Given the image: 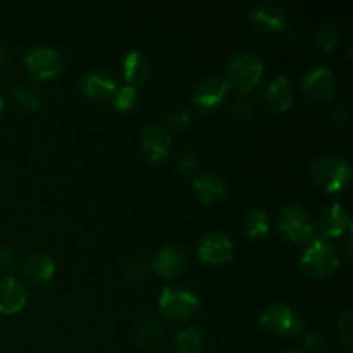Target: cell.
<instances>
[{"label":"cell","instance_id":"obj_1","mask_svg":"<svg viewBox=\"0 0 353 353\" xmlns=\"http://www.w3.org/2000/svg\"><path fill=\"white\" fill-rule=\"evenodd\" d=\"M310 178L324 192H340L350 183L352 168L340 155H321L310 168Z\"/></svg>","mask_w":353,"mask_h":353},{"label":"cell","instance_id":"obj_2","mask_svg":"<svg viewBox=\"0 0 353 353\" xmlns=\"http://www.w3.org/2000/svg\"><path fill=\"white\" fill-rule=\"evenodd\" d=\"M264 74V62L261 55L252 50H240L231 57L228 64V79L230 86L247 93L257 86Z\"/></svg>","mask_w":353,"mask_h":353},{"label":"cell","instance_id":"obj_3","mask_svg":"<svg viewBox=\"0 0 353 353\" xmlns=\"http://www.w3.org/2000/svg\"><path fill=\"white\" fill-rule=\"evenodd\" d=\"M300 265L310 278H327L340 265V257L330 241L323 238H314L309 247L303 250Z\"/></svg>","mask_w":353,"mask_h":353},{"label":"cell","instance_id":"obj_4","mask_svg":"<svg viewBox=\"0 0 353 353\" xmlns=\"http://www.w3.org/2000/svg\"><path fill=\"white\" fill-rule=\"evenodd\" d=\"M199 305V296L185 286H168L159 299V309L168 319H186L196 312Z\"/></svg>","mask_w":353,"mask_h":353},{"label":"cell","instance_id":"obj_5","mask_svg":"<svg viewBox=\"0 0 353 353\" xmlns=\"http://www.w3.org/2000/svg\"><path fill=\"white\" fill-rule=\"evenodd\" d=\"M261 323L265 331L279 334V336H299L303 324L300 317L293 312L290 307L281 305V303H272L262 312Z\"/></svg>","mask_w":353,"mask_h":353},{"label":"cell","instance_id":"obj_6","mask_svg":"<svg viewBox=\"0 0 353 353\" xmlns=\"http://www.w3.org/2000/svg\"><path fill=\"white\" fill-rule=\"evenodd\" d=\"M24 65L33 78L48 79L61 74L64 61L55 48L37 47L24 55Z\"/></svg>","mask_w":353,"mask_h":353},{"label":"cell","instance_id":"obj_7","mask_svg":"<svg viewBox=\"0 0 353 353\" xmlns=\"http://www.w3.org/2000/svg\"><path fill=\"white\" fill-rule=\"evenodd\" d=\"M278 224L281 233L285 234L288 240L295 241V243H302L312 238L314 226L310 216L307 214L305 209L299 205H288L279 212Z\"/></svg>","mask_w":353,"mask_h":353},{"label":"cell","instance_id":"obj_8","mask_svg":"<svg viewBox=\"0 0 353 353\" xmlns=\"http://www.w3.org/2000/svg\"><path fill=\"white\" fill-rule=\"evenodd\" d=\"M336 83H334V74L326 65H317L310 69L302 81V92L305 97L314 102H330L331 97L334 95Z\"/></svg>","mask_w":353,"mask_h":353},{"label":"cell","instance_id":"obj_9","mask_svg":"<svg viewBox=\"0 0 353 353\" xmlns=\"http://www.w3.org/2000/svg\"><path fill=\"white\" fill-rule=\"evenodd\" d=\"M199 259L203 264H224L231 262L234 257L233 241L224 233H209L200 240L199 248H196Z\"/></svg>","mask_w":353,"mask_h":353},{"label":"cell","instance_id":"obj_10","mask_svg":"<svg viewBox=\"0 0 353 353\" xmlns=\"http://www.w3.org/2000/svg\"><path fill=\"white\" fill-rule=\"evenodd\" d=\"M228 90H230V83L226 79L219 78V76H203L193 88V102L196 107L209 112V110L216 109L226 97Z\"/></svg>","mask_w":353,"mask_h":353},{"label":"cell","instance_id":"obj_11","mask_svg":"<svg viewBox=\"0 0 353 353\" xmlns=\"http://www.w3.org/2000/svg\"><path fill=\"white\" fill-rule=\"evenodd\" d=\"M150 265L162 278H174L188 265V254L181 245H165L155 254Z\"/></svg>","mask_w":353,"mask_h":353},{"label":"cell","instance_id":"obj_12","mask_svg":"<svg viewBox=\"0 0 353 353\" xmlns=\"http://www.w3.org/2000/svg\"><path fill=\"white\" fill-rule=\"evenodd\" d=\"M350 214L341 203H331V205L324 207L317 217V228H319L323 240L341 236L350 230Z\"/></svg>","mask_w":353,"mask_h":353},{"label":"cell","instance_id":"obj_13","mask_svg":"<svg viewBox=\"0 0 353 353\" xmlns=\"http://www.w3.org/2000/svg\"><path fill=\"white\" fill-rule=\"evenodd\" d=\"M79 88L86 99L95 100V102H109L116 95L117 83L109 72L92 71L81 79Z\"/></svg>","mask_w":353,"mask_h":353},{"label":"cell","instance_id":"obj_14","mask_svg":"<svg viewBox=\"0 0 353 353\" xmlns=\"http://www.w3.org/2000/svg\"><path fill=\"white\" fill-rule=\"evenodd\" d=\"M265 105L271 112L283 114L293 105L295 100V90H293V83L286 76H278L272 79L268 85L264 92Z\"/></svg>","mask_w":353,"mask_h":353},{"label":"cell","instance_id":"obj_15","mask_svg":"<svg viewBox=\"0 0 353 353\" xmlns=\"http://www.w3.org/2000/svg\"><path fill=\"white\" fill-rule=\"evenodd\" d=\"M248 21L257 30L268 31V33H279V31H285L288 17H286V12L281 7L271 6V3H262V6L255 7L252 10Z\"/></svg>","mask_w":353,"mask_h":353},{"label":"cell","instance_id":"obj_16","mask_svg":"<svg viewBox=\"0 0 353 353\" xmlns=\"http://www.w3.org/2000/svg\"><path fill=\"white\" fill-rule=\"evenodd\" d=\"M26 290L23 283L12 276L0 278V314H17L26 305Z\"/></svg>","mask_w":353,"mask_h":353},{"label":"cell","instance_id":"obj_17","mask_svg":"<svg viewBox=\"0 0 353 353\" xmlns=\"http://www.w3.org/2000/svg\"><path fill=\"white\" fill-rule=\"evenodd\" d=\"M57 264L50 255L34 254L28 257L23 264V276L33 285H45L54 278Z\"/></svg>","mask_w":353,"mask_h":353},{"label":"cell","instance_id":"obj_18","mask_svg":"<svg viewBox=\"0 0 353 353\" xmlns=\"http://www.w3.org/2000/svg\"><path fill=\"white\" fill-rule=\"evenodd\" d=\"M123 74L126 85L134 86V88L143 85L150 74V62L147 55L140 50H131L123 61Z\"/></svg>","mask_w":353,"mask_h":353},{"label":"cell","instance_id":"obj_19","mask_svg":"<svg viewBox=\"0 0 353 353\" xmlns=\"http://www.w3.org/2000/svg\"><path fill=\"white\" fill-rule=\"evenodd\" d=\"M141 145L150 162L164 161L171 148V137L162 128H148L141 137Z\"/></svg>","mask_w":353,"mask_h":353},{"label":"cell","instance_id":"obj_20","mask_svg":"<svg viewBox=\"0 0 353 353\" xmlns=\"http://www.w3.org/2000/svg\"><path fill=\"white\" fill-rule=\"evenodd\" d=\"M193 186H195V192L199 195V199L202 200L203 203H212L217 202L224 196L226 193V183H224L223 178L216 174H202L199 178H195L193 181Z\"/></svg>","mask_w":353,"mask_h":353},{"label":"cell","instance_id":"obj_21","mask_svg":"<svg viewBox=\"0 0 353 353\" xmlns=\"http://www.w3.org/2000/svg\"><path fill=\"white\" fill-rule=\"evenodd\" d=\"M203 336L199 327L188 326L176 336V352L178 353H202Z\"/></svg>","mask_w":353,"mask_h":353},{"label":"cell","instance_id":"obj_22","mask_svg":"<svg viewBox=\"0 0 353 353\" xmlns=\"http://www.w3.org/2000/svg\"><path fill=\"white\" fill-rule=\"evenodd\" d=\"M243 231L248 238H262L269 233L268 214L261 209H254L245 216Z\"/></svg>","mask_w":353,"mask_h":353},{"label":"cell","instance_id":"obj_23","mask_svg":"<svg viewBox=\"0 0 353 353\" xmlns=\"http://www.w3.org/2000/svg\"><path fill=\"white\" fill-rule=\"evenodd\" d=\"M14 97L19 102L21 107H24L26 110H38L43 103V99H41V93L38 90H34L33 86L30 85H17L14 88Z\"/></svg>","mask_w":353,"mask_h":353},{"label":"cell","instance_id":"obj_24","mask_svg":"<svg viewBox=\"0 0 353 353\" xmlns=\"http://www.w3.org/2000/svg\"><path fill=\"white\" fill-rule=\"evenodd\" d=\"M161 338H162V326L157 323V321H150V323L143 324V326L138 330L137 336H134V341H137L138 347L150 348V347H155Z\"/></svg>","mask_w":353,"mask_h":353},{"label":"cell","instance_id":"obj_25","mask_svg":"<svg viewBox=\"0 0 353 353\" xmlns=\"http://www.w3.org/2000/svg\"><path fill=\"white\" fill-rule=\"evenodd\" d=\"M316 41L324 52H333L340 43V33L334 24H323L316 31Z\"/></svg>","mask_w":353,"mask_h":353},{"label":"cell","instance_id":"obj_26","mask_svg":"<svg viewBox=\"0 0 353 353\" xmlns=\"http://www.w3.org/2000/svg\"><path fill=\"white\" fill-rule=\"evenodd\" d=\"M138 100V90L134 86L123 85L121 88H117L116 95H114L112 103L119 112H128L131 107L137 103Z\"/></svg>","mask_w":353,"mask_h":353},{"label":"cell","instance_id":"obj_27","mask_svg":"<svg viewBox=\"0 0 353 353\" xmlns=\"http://www.w3.org/2000/svg\"><path fill=\"white\" fill-rule=\"evenodd\" d=\"M336 333L341 343H343L347 348H350L353 345V312L350 309L341 312L340 317H338Z\"/></svg>","mask_w":353,"mask_h":353},{"label":"cell","instance_id":"obj_28","mask_svg":"<svg viewBox=\"0 0 353 353\" xmlns=\"http://www.w3.org/2000/svg\"><path fill=\"white\" fill-rule=\"evenodd\" d=\"M165 121H168L169 130L178 131V130H181V128H185L186 124L192 121V114H190V110L179 107V109L171 110V112H169V116H168V119H165Z\"/></svg>","mask_w":353,"mask_h":353},{"label":"cell","instance_id":"obj_29","mask_svg":"<svg viewBox=\"0 0 353 353\" xmlns=\"http://www.w3.org/2000/svg\"><path fill=\"white\" fill-rule=\"evenodd\" d=\"M231 114H233L234 119L245 121L254 114V105H252V100L247 97H238L234 99L233 107H231Z\"/></svg>","mask_w":353,"mask_h":353},{"label":"cell","instance_id":"obj_30","mask_svg":"<svg viewBox=\"0 0 353 353\" xmlns=\"http://www.w3.org/2000/svg\"><path fill=\"white\" fill-rule=\"evenodd\" d=\"M145 269H147V264H145L143 259L133 257V259H130V261H126L123 271H124V276H126V278L137 279V278H141V276H143Z\"/></svg>","mask_w":353,"mask_h":353},{"label":"cell","instance_id":"obj_31","mask_svg":"<svg viewBox=\"0 0 353 353\" xmlns=\"http://www.w3.org/2000/svg\"><path fill=\"white\" fill-rule=\"evenodd\" d=\"M196 165H199V157H196L195 152H183L181 157H179V171L185 172V174H190V172L195 171Z\"/></svg>","mask_w":353,"mask_h":353},{"label":"cell","instance_id":"obj_32","mask_svg":"<svg viewBox=\"0 0 353 353\" xmlns=\"http://www.w3.org/2000/svg\"><path fill=\"white\" fill-rule=\"evenodd\" d=\"M331 123L338 128H345L350 123V110L343 105L334 107L333 112H331Z\"/></svg>","mask_w":353,"mask_h":353},{"label":"cell","instance_id":"obj_33","mask_svg":"<svg viewBox=\"0 0 353 353\" xmlns=\"http://www.w3.org/2000/svg\"><path fill=\"white\" fill-rule=\"evenodd\" d=\"M14 252L9 247H0V271H9L14 268Z\"/></svg>","mask_w":353,"mask_h":353},{"label":"cell","instance_id":"obj_34","mask_svg":"<svg viewBox=\"0 0 353 353\" xmlns=\"http://www.w3.org/2000/svg\"><path fill=\"white\" fill-rule=\"evenodd\" d=\"M319 345H323V334L317 333V331H312V333L307 334L305 338V347L307 348H317Z\"/></svg>","mask_w":353,"mask_h":353},{"label":"cell","instance_id":"obj_35","mask_svg":"<svg viewBox=\"0 0 353 353\" xmlns=\"http://www.w3.org/2000/svg\"><path fill=\"white\" fill-rule=\"evenodd\" d=\"M9 57H10L9 47H7L6 43H2V41H0V68H2V65H6V62L9 61Z\"/></svg>","mask_w":353,"mask_h":353},{"label":"cell","instance_id":"obj_36","mask_svg":"<svg viewBox=\"0 0 353 353\" xmlns=\"http://www.w3.org/2000/svg\"><path fill=\"white\" fill-rule=\"evenodd\" d=\"M345 261L352 262V238H348L345 243Z\"/></svg>","mask_w":353,"mask_h":353},{"label":"cell","instance_id":"obj_37","mask_svg":"<svg viewBox=\"0 0 353 353\" xmlns=\"http://www.w3.org/2000/svg\"><path fill=\"white\" fill-rule=\"evenodd\" d=\"M2 109H3V97L2 93H0V112H2Z\"/></svg>","mask_w":353,"mask_h":353},{"label":"cell","instance_id":"obj_38","mask_svg":"<svg viewBox=\"0 0 353 353\" xmlns=\"http://www.w3.org/2000/svg\"><path fill=\"white\" fill-rule=\"evenodd\" d=\"M283 353H305V352H300V350H286V352H283Z\"/></svg>","mask_w":353,"mask_h":353},{"label":"cell","instance_id":"obj_39","mask_svg":"<svg viewBox=\"0 0 353 353\" xmlns=\"http://www.w3.org/2000/svg\"><path fill=\"white\" fill-rule=\"evenodd\" d=\"M330 353H338V352H330Z\"/></svg>","mask_w":353,"mask_h":353}]
</instances>
